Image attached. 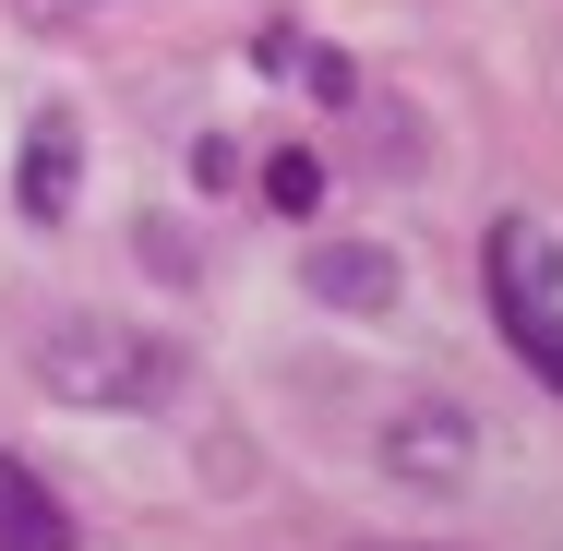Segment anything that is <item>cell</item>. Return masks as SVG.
<instances>
[{
    "label": "cell",
    "instance_id": "obj_1",
    "mask_svg": "<svg viewBox=\"0 0 563 551\" xmlns=\"http://www.w3.org/2000/svg\"><path fill=\"white\" fill-rule=\"evenodd\" d=\"M36 384L73 396V408H168V396H180V348L85 312V324H48V335H36Z\"/></svg>",
    "mask_w": 563,
    "mask_h": 551
},
{
    "label": "cell",
    "instance_id": "obj_2",
    "mask_svg": "<svg viewBox=\"0 0 563 551\" xmlns=\"http://www.w3.org/2000/svg\"><path fill=\"white\" fill-rule=\"evenodd\" d=\"M372 467L408 480V492H455V480L479 467V420H467L455 396H396V408L372 420Z\"/></svg>",
    "mask_w": 563,
    "mask_h": 551
},
{
    "label": "cell",
    "instance_id": "obj_3",
    "mask_svg": "<svg viewBox=\"0 0 563 551\" xmlns=\"http://www.w3.org/2000/svg\"><path fill=\"white\" fill-rule=\"evenodd\" d=\"M396 288H408V264L384 240H324L312 252V300L324 312H396Z\"/></svg>",
    "mask_w": 563,
    "mask_h": 551
},
{
    "label": "cell",
    "instance_id": "obj_4",
    "mask_svg": "<svg viewBox=\"0 0 563 551\" xmlns=\"http://www.w3.org/2000/svg\"><path fill=\"white\" fill-rule=\"evenodd\" d=\"M0 551H73V504L24 455H0Z\"/></svg>",
    "mask_w": 563,
    "mask_h": 551
},
{
    "label": "cell",
    "instance_id": "obj_5",
    "mask_svg": "<svg viewBox=\"0 0 563 551\" xmlns=\"http://www.w3.org/2000/svg\"><path fill=\"white\" fill-rule=\"evenodd\" d=\"M24 217H73V120L60 109L24 132Z\"/></svg>",
    "mask_w": 563,
    "mask_h": 551
},
{
    "label": "cell",
    "instance_id": "obj_6",
    "mask_svg": "<svg viewBox=\"0 0 563 551\" xmlns=\"http://www.w3.org/2000/svg\"><path fill=\"white\" fill-rule=\"evenodd\" d=\"M492 324L516 335V360H528V372L563 396V312H552V300H492Z\"/></svg>",
    "mask_w": 563,
    "mask_h": 551
},
{
    "label": "cell",
    "instance_id": "obj_7",
    "mask_svg": "<svg viewBox=\"0 0 563 551\" xmlns=\"http://www.w3.org/2000/svg\"><path fill=\"white\" fill-rule=\"evenodd\" d=\"M264 205H276V217H312V205H324V156L276 144V156H264Z\"/></svg>",
    "mask_w": 563,
    "mask_h": 551
}]
</instances>
